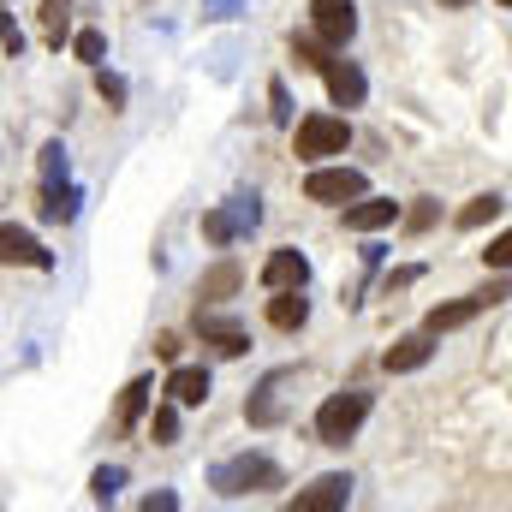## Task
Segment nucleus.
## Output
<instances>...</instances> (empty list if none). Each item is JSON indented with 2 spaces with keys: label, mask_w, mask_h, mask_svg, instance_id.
I'll return each mask as SVG.
<instances>
[{
  "label": "nucleus",
  "mask_w": 512,
  "mask_h": 512,
  "mask_svg": "<svg viewBox=\"0 0 512 512\" xmlns=\"http://www.w3.org/2000/svg\"><path fill=\"white\" fill-rule=\"evenodd\" d=\"M280 483H286V471H280L268 453H233V459H221V465L209 471V489H215L221 501L268 495V489H280Z\"/></svg>",
  "instance_id": "nucleus-1"
},
{
  "label": "nucleus",
  "mask_w": 512,
  "mask_h": 512,
  "mask_svg": "<svg viewBox=\"0 0 512 512\" xmlns=\"http://www.w3.org/2000/svg\"><path fill=\"white\" fill-rule=\"evenodd\" d=\"M370 411H376V393H370V387L328 393L322 411H316V441H322V447H346V441L370 423Z\"/></svg>",
  "instance_id": "nucleus-2"
},
{
  "label": "nucleus",
  "mask_w": 512,
  "mask_h": 512,
  "mask_svg": "<svg viewBox=\"0 0 512 512\" xmlns=\"http://www.w3.org/2000/svg\"><path fill=\"white\" fill-rule=\"evenodd\" d=\"M352 149V120L346 114H304L292 131V155L298 161H328V155H346Z\"/></svg>",
  "instance_id": "nucleus-3"
},
{
  "label": "nucleus",
  "mask_w": 512,
  "mask_h": 512,
  "mask_svg": "<svg viewBox=\"0 0 512 512\" xmlns=\"http://www.w3.org/2000/svg\"><path fill=\"white\" fill-rule=\"evenodd\" d=\"M256 227H262V197L256 191H239V197H227L221 209L203 215V239L209 245H239V239H251Z\"/></svg>",
  "instance_id": "nucleus-4"
},
{
  "label": "nucleus",
  "mask_w": 512,
  "mask_h": 512,
  "mask_svg": "<svg viewBox=\"0 0 512 512\" xmlns=\"http://www.w3.org/2000/svg\"><path fill=\"white\" fill-rule=\"evenodd\" d=\"M364 191H370V179H364L358 167H322V161H316V167L304 173V197H310V203H352V197H364Z\"/></svg>",
  "instance_id": "nucleus-5"
},
{
  "label": "nucleus",
  "mask_w": 512,
  "mask_h": 512,
  "mask_svg": "<svg viewBox=\"0 0 512 512\" xmlns=\"http://www.w3.org/2000/svg\"><path fill=\"white\" fill-rule=\"evenodd\" d=\"M507 298V286L495 280L489 292H465V298H453V304H435L429 316H423V334H453V328H465V322H477L489 304H501Z\"/></svg>",
  "instance_id": "nucleus-6"
},
{
  "label": "nucleus",
  "mask_w": 512,
  "mask_h": 512,
  "mask_svg": "<svg viewBox=\"0 0 512 512\" xmlns=\"http://www.w3.org/2000/svg\"><path fill=\"white\" fill-rule=\"evenodd\" d=\"M316 72H322V84H328L334 108H364V96H370V78H364V66H358V60H340V54H328Z\"/></svg>",
  "instance_id": "nucleus-7"
},
{
  "label": "nucleus",
  "mask_w": 512,
  "mask_h": 512,
  "mask_svg": "<svg viewBox=\"0 0 512 512\" xmlns=\"http://www.w3.org/2000/svg\"><path fill=\"white\" fill-rule=\"evenodd\" d=\"M0 268H36V274H48L54 268V251H42V239L30 233V227H0Z\"/></svg>",
  "instance_id": "nucleus-8"
},
{
  "label": "nucleus",
  "mask_w": 512,
  "mask_h": 512,
  "mask_svg": "<svg viewBox=\"0 0 512 512\" xmlns=\"http://www.w3.org/2000/svg\"><path fill=\"white\" fill-rule=\"evenodd\" d=\"M310 24L328 48H346L358 36V6L352 0H310Z\"/></svg>",
  "instance_id": "nucleus-9"
},
{
  "label": "nucleus",
  "mask_w": 512,
  "mask_h": 512,
  "mask_svg": "<svg viewBox=\"0 0 512 512\" xmlns=\"http://www.w3.org/2000/svg\"><path fill=\"white\" fill-rule=\"evenodd\" d=\"M352 477L346 471H328V477H316L310 489H298L292 495V512H340V507H352Z\"/></svg>",
  "instance_id": "nucleus-10"
},
{
  "label": "nucleus",
  "mask_w": 512,
  "mask_h": 512,
  "mask_svg": "<svg viewBox=\"0 0 512 512\" xmlns=\"http://www.w3.org/2000/svg\"><path fill=\"white\" fill-rule=\"evenodd\" d=\"M197 334H203V340H209L221 358H245V352H251V334H245V322H239V316H215L209 304L197 310Z\"/></svg>",
  "instance_id": "nucleus-11"
},
{
  "label": "nucleus",
  "mask_w": 512,
  "mask_h": 512,
  "mask_svg": "<svg viewBox=\"0 0 512 512\" xmlns=\"http://www.w3.org/2000/svg\"><path fill=\"white\" fill-rule=\"evenodd\" d=\"M209 387H215V382H209V370H203V364H173L161 393H167L179 411H197V405H209Z\"/></svg>",
  "instance_id": "nucleus-12"
},
{
  "label": "nucleus",
  "mask_w": 512,
  "mask_h": 512,
  "mask_svg": "<svg viewBox=\"0 0 512 512\" xmlns=\"http://www.w3.org/2000/svg\"><path fill=\"white\" fill-rule=\"evenodd\" d=\"M292 382V370H268L262 376V387L251 393V405H245V417H251V429H274V423H286V405L274 399L280 387Z\"/></svg>",
  "instance_id": "nucleus-13"
},
{
  "label": "nucleus",
  "mask_w": 512,
  "mask_h": 512,
  "mask_svg": "<svg viewBox=\"0 0 512 512\" xmlns=\"http://www.w3.org/2000/svg\"><path fill=\"white\" fill-rule=\"evenodd\" d=\"M78 209H84V191H78L72 179H54V185H42V203H36V215H42L48 227H72V221H78Z\"/></svg>",
  "instance_id": "nucleus-14"
},
{
  "label": "nucleus",
  "mask_w": 512,
  "mask_h": 512,
  "mask_svg": "<svg viewBox=\"0 0 512 512\" xmlns=\"http://www.w3.org/2000/svg\"><path fill=\"white\" fill-rule=\"evenodd\" d=\"M435 358V334H405V340H393L382 352V370L387 376H411V370H423Z\"/></svg>",
  "instance_id": "nucleus-15"
},
{
  "label": "nucleus",
  "mask_w": 512,
  "mask_h": 512,
  "mask_svg": "<svg viewBox=\"0 0 512 512\" xmlns=\"http://www.w3.org/2000/svg\"><path fill=\"white\" fill-rule=\"evenodd\" d=\"M262 286L268 292H286V286H310V256L304 251H274L268 262H262Z\"/></svg>",
  "instance_id": "nucleus-16"
},
{
  "label": "nucleus",
  "mask_w": 512,
  "mask_h": 512,
  "mask_svg": "<svg viewBox=\"0 0 512 512\" xmlns=\"http://www.w3.org/2000/svg\"><path fill=\"white\" fill-rule=\"evenodd\" d=\"M393 221H399V203H393V197H370V191L352 197V209H346V227H352V233H382Z\"/></svg>",
  "instance_id": "nucleus-17"
},
{
  "label": "nucleus",
  "mask_w": 512,
  "mask_h": 512,
  "mask_svg": "<svg viewBox=\"0 0 512 512\" xmlns=\"http://www.w3.org/2000/svg\"><path fill=\"white\" fill-rule=\"evenodd\" d=\"M304 322H310V298H304V286H286V292H274V298H268V328L298 334Z\"/></svg>",
  "instance_id": "nucleus-18"
},
{
  "label": "nucleus",
  "mask_w": 512,
  "mask_h": 512,
  "mask_svg": "<svg viewBox=\"0 0 512 512\" xmlns=\"http://www.w3.org/2000/svg\"><path fill=\"white\" fill-rule=\"evenodd\" d=\"M239 286H245V268H239V262L227 256V262H215V268H209V274L197 280V298H203V304H221V298H233Z\"/></svg>",
  "instance_id": "nucleus-19"
},
{
  "label": "nucleus",
  "mask_w": 512,
  "mask_h": 512,
  "mask_svg": "<svg viewBox=\"0 0 512 512\" xmlns=\"http://www.w3.org/2000/svg\"><path fill=\"white\" fill-rule=\"evenodd\" d=\"M149 399H155V376H131L126 393H120V405H114V423L120 429H137L143 411H149Z\"/></svg>",
  "instance_id": "nucleus-20"
},
{
  "label": "nucleus",
  "mask_w": 512,
  "mask_h": 512,
  "mask_svg": "<svg viewBox=\"0 0 512 512\" xmlns=\"http://www.w3.org/2000/svg\"><path fill=\"white\" fill-rule=\"evenodd\" d=\"M507 215V197L501 191H483V197H471L453 221H459V233H477V227H489V221H501Z\"/></svg>",
  "instance_id": "nucleus-21"
},
{
  "label": "nucleus",
  "mask_w": 512,
  "mask_h": 512,
  "mask_svg": "<svg viewBox=\"0 0 512 512\" xmlns=\"http://www.w3.org/2000/svg\"><path fill=\"white\" fill-rule=\"evenodd\" d=\"M66 36H72V0H42V42L66 48Z\"/></svg>",
  "instance_id": "nucleus-22"
},
{
  "label": "nucleus",
  "mask_w": 512,
  "mask_h": 512,
  "mask_svg": "<svg viewBox=\"0 0 512 512\" xmlns=\"http://www.w3.org/2000/svg\"><path fill=\"white\" fill-rule=\"evenodd\" d=\"M66 42H72V54H78L84 66H102V60H108V30H72Z\"/></svg>",
  "instance_id": "nucleus-23"
},
{
  "label": "nucleus",
  "mask_w": 512,
  "mask_h": 512,
  "mask_svg": "<svg viewBox=\"0 0 512 512\" xmlns=\"http://www.w3.org/2000/svg\"><path fill=\"white\" fill-rule=\"evenodd\" d=\"M120 489H126V465H102V471L90 477V501H96V507H114Z\"/></svg>",
  "instance_id": "nucleus-24"
},
{
  "label": "nucleus",
  "mask_w": 512,
  "mask_h": 512,
  "mask_svg": "<svg viewBox=\"0 0 512 512\" xmlns=\"http://www.w3.org/2000/svg\"><path fill=\"white\" fill-rule=\"evenodd\" d=\"M149 441H155V447H173V441H179V405H173V399L155 405V417H149Z\"/></svg>",
  "instance_id": "nucleus-25"
},
{
  "label": "nucleus",
  "mask_w": 512,
  "mask_h": 512,
  "mask_svg": "<svg viewBox=\"0 0 512 512\" xmlns=\"http://www.w3.org/2000/svg\"><path fill=\"white\" fill-rule=\"evenodd\" d=\"M96 96H102V102H108V108L120 114V108L131 102V84L120 78V72H108V66H96Z\"/></svg>",
  "instance_id": "nucleus-26"
},
{
  "label": "nucleus",
  "mask_w": 512,
  "mask_h": 512,
  "mask_svg": "<svg viewBox=\"0 0 512 512\" xmlns=\"http://www.w3.org/2000/svg\"><path fill=\"white\" fill-rule=\"evenodd\" d=\"M54 179H72V155H66V143L54 137V143H42V185H54Z\"/></svg>",
  "instance_id": "nucleus-27"
},
{
  "label": "nucleus",
  "mask_w": 512,
  "mask_h": 512,
  "mask_svg": "<svg viewBox=\"0 0 512 512\" xmlns=\"http://www.w3.org/2000/svg\"><path fill=\"white\" fill-rule=\"evenodd\" d=\"M399 221H405V233H429V227L441 221V197H417V203H411Z\"/></svg>",
  "instance_id": "nucleus-28"
},
{
  "label": "nucleus",
  "mask_w": 512,
  "mask_h": 512,
  "mask_svg": "<svg viewBox=\"0 0 512 512\" xmlns=\"http://www.w3.org/2000/svg\"><path fill=\"white\" fill-rule=\"evenodd\" d=\"M292 54H298V66H310V72H316V66H322L334 48H328L322 36H292Z\"/></svg>",
  "instance_id": "nucleus-29"
},
{
  "label": "nucleus",
  "mask_w": 512,
  "mask_h": 512,
  "mask_svg": "<svg viewBox=\"0 0 512 512\" xmlns=\"http://www.w3.org/2000/svg\"><path fill=\"white\" fill-rule=\"evenodd\" d=\"M268 114H274V126H292V90H286V78H268Z\"/></svg>",
  "instance_id": "nucleus-30"
},
{
  "label": "nucleus",
  "mask_w": 512,
  "mask_h": 512,
  "mask_svg": "<svg viewBox=\"0 0 512 512\" xmlns=\"http://www.w3.org/2000/svg\"><path fill=\"white\" fill-rule=\"evenodd\" d=\"M0 48H6V60H18V54H24V30L12 24V12H6V6H0Z\"/></svg>",
  "instance_id": "nucleus-31"
},
{
  "label": "nucleus",
  "mask_w": 512,
  "mask_h": 512,
  "mask_svg": "<svg viewBox=\"0 0 512 512\" xmlns=\"http://www.w3.org/2000/svg\"><path fill=\"white\" fill-rule=\"evenodd\" d=\"M417 280H423V268L411 262V268H393V274H387L382 286H387V298H393V292H405V286H417Z\"/></svg>",
  "instance_id": "nucleus-32"
},
{
  "label": "nucleus",
  "mask_w": 512,
  "mask_h": 512,
  "mask_svg": "<svg viewBox=\"0 0 512 512\" xmlns=\"http://www.w3.org/2000/svg\"><path fill=\"white\" fill-rule=\"evenodd\" d=\"M143 512H179V495L173 489H149L143 495Z\"/></svg>",
  "instance_id": "nucleus-33"
},
{
  "label": "nucleus",
  "mask_w": 512,
  "mask_h": 512,
  "mask_svg": "<svg viewBox=\"0 0 512 512\" xmlns=\"http://www.w3.org/2000/svg\"><path fill=\"white\" fill-rule=\"evenodd\" d=\"M507 256H512V239H507V233H495V239H489V251H483V262H489V268H507Z\"/></svg>",
  "instance_id": "nucleus-34"
},
{
  "label": "nucleus",
  "mask_w": 512,
  "mask_h": 512,
  "mask_svg": "<svg viewBox=\"0 0 512 512\" xmlns=\"http://www.w3.org/2000/svg\"><path fill=\"white\" fill-rule=\"evenodd\" d=\"M203 18L227 24V18H239V0H203Z\"/></svg>",
  "instance_id": "nucleus-35"
},
{
  "label": "nucleus",
  "mask_w": 512,
  "mask_h": 512,
  "mask_svg": "<svg viewBox=\"0 0 512 512\" xmlns=\"http://www.w3.org/2000/svg\"><path fill=\"white\" fill-rule=\"evenodd\" d=\"M382 245H364V274H382Z\"/></svg>",
  "instance_id": "nucleus-36"
},
{
  "label": "nucleus",
  "mask_w": 512,
  "mask_h": 512,
  "mask_svg": "<svg viewBox=\"0 0 512 512\" xmlns=\"http://www.w3.org/2000/svg\"><path fill=\"white\" fill-rule=\"evenodd\" d=\"M441 6H465V0H441Z\"/></svg>",
  "instance_id": "nucleus-37"
},
{
  "label": "nucleus",
  "mask_w": 512,
  "mask_h": 512,
  "mask_svg": "<svg viewBox=\"0 0 512 512\" xmlns=\"http://www.w3.org/2000/svg\"><path fill=\"white\" fill-rule=\"evenodd\" d=\"M501 6H512V0H501Z\"/></svg>",
  "instance_id": "nucleus-38"
},
{
  "label": "nucleus",
  "mask_w": 512,
  "mask_h": 512,
  "mask_svg": "<svg viewBox=\"0 0 512 512\" xmlns=\"http://www.w3.org/2000/svg\"><path fill=\"white\" fill-rule=\"evenodd\" d=\"M0 6H6V0H0Z\"/></svg>",
  "instance_id": "nucleus-39"
}]
</instances>
